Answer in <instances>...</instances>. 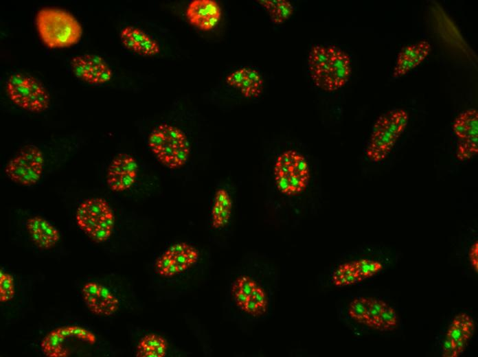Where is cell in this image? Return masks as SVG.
I'll list each match as a JSON object with an SVG mask.
<instances>
[{
    "label": "cell",
    "instance_id": "cell-1",
    "mask_svg": "<svg viewBox=\"0 0 478 357\" xmlns=\"http://www.w3.org/2000/svg\"><path fill=\"white\" fill-rule=\"evenodd\" d=\"M264 170V185L274 207L298 208L310 203L317 189V168L302 151L280 150Z\"/></svg>",
    "mask_w": 478,
    "mask_h": 357
},
{
    "label": "cell",
    "instance_id": "cell-2",
    "mask_svg": "<svg viewBox=\"0 0 478 357\" xmlns=\"http://www.w3.org/2000/svg\"><path fill=\"white\" fill-rule=\"evenodd\" d=\"M309 76L320 89L332 92L343 87L351 75L350 56L334 45H316L308 57Z\"/></svg>",
    "mask_w": 478,
    "mask_h": 357
},
{
    "label": "cell",
    "instance_id": "cell-3",
    "mask_svg": "<svg viewBox=\"0 0 478 357\" xmlns=\"http://www.w3.org/2000/svg\"><path fill=\"white\" fill-rule=\"evenodd\" d=\"M35 25L42 43L50 49L70 47L82 38L80 22L70 12L56 7H43L35 16Z\"/></svg>",
    "mask_w": 478,
    "mask_h": 357
},
{
    "label": "cell",
    "instance_id": "cell-4",
    "mask_svg": "<svg viewBox=\"0 0 478 357\" xmlns=\"http://www.w3.org/2000/svg\"><path fill=\"white\" fill-rule=\"evenodd\" d=\"M148 145L157 160L170 170L183 168L191 152L185 133L167 123L160 124L152 129L148 135Z\"/></svg>",
    "mask_w": 478,
    "mask_h": 357
},
{
    "label": "cell",
    "instance_id": "cell-5",
    "mask_svg": "<svg viewBox=\"0 0 478 357\" xmlns=\"http://www.w3.org/2000/svg\"><path fill=\"white\" fill-rule=\"evenodd\" d=\"M409 122V114L402 108H394L380 115L373 125L365 149L367 158L379 163L390 154Z\"/></svg>",
    "mask_w": 478,
    "mask_h": 357
},
{
    "label": "cell",
    "instance_id": "cell-6",
    "mask_svg": "<svg viewBox=\"0 0 478 357\" xmlns=\"http://www.w3.org/2000/svg\"><path fill=\"white\" fill-rule=\"evenodd\" d=\"M79 228L92 240L102 243L111 237L115 216L109 203L100 197L89 198L82 201L76 212Z\"/></svg>",
    "mask_w": 478,
    "mask_h": 357
},
{
    "label": "cell",
    "instance_id": "cell-7",
    "mask_svg": "<svg viewBox=\"0 0 478 357\" xmlns=\"http://www.w3.org/2000/svg\"><path fill=\"white\" fill-rule=\"evenodd\" d=\"M5 89L12 102L25 111L39 113L49 107L51 98L47 89L29 74H10L5 81Z\"/></svg>",
    "mask_w": 478,
    "mask_h": 357
},
{
    "label": "cell",
    "instance_id": "cell-8",
    "mask_svg": "<svg viewBox=\"0 0 478 357\" xmlns=\"http://www.w3.org/2000/svg\"><path fill=\"white\" fill-rule=\"evenodd\" d=\"M230 295L235 306L244 314L260 318L269 311L271 299L266 289L248 275H240L230 286Z\"/></svg>",
    "mask_w": 478,
    "mask_h": 357
},
{
    "label": "cell",
    "instance_id": "cell-9",
    "mask_svg": "<svg viewBox=\"0 0 478 357\" xmlns=\"http://www.w3.org/2000/svg\"><path fill=\"white\" fill-rule=\"evenodd\" d=\"M45 167L44 154L34 144L23 147L5 167L6 176L22 186H32L41 179Z\"/></svg>",
    "mask_w": 478,
    "mask_h": 357
},
{
    "label": "cell",
    "instance_id": "cell-10",
    "mask_svg": "<svg viewBox=\"0 0 478 357\" xmlns=\"http://www.w3.org/2000/svg\"><path fill=\"white\" fill-rule=\"evenodd\" d=\"M199 257L200 252L196 246L186 242H178L157 258L155 271L164 277L176 276L193 266Z\"/></svg>",
    "mask_w": 478,
    "mask_h": 357
},
{
    "label": "cell",
    "instance_id": "cell-11",
    "mask_svg": "<svg viewBox=\"0 0 478 357\" xmlns=\"http://www.w3.org/2000/svg\"><path fill=\"white\" fill-rule=\"evenodd\" d=\"M95 336L89 330L78 325L62 326L50 331L41 342L43 353L49 357H65L70 354L71 343L95 342Z\"/></svg>",
    "mask_w": 478,
    "mask_h": 357
},
{
    "label": "cell",
    "instance_id": "cell-12",
    "mask_svg": "<svg viewBox=\"0 0 478 357\" xmlns=\"http://www.w3.org/2000/svg\"><path fill=\"white\" fill-rule=\"evenodd\" d=\"M458 143L456 157L460 161L470 160L478 152V111L474 108L460 113L453 124Z\"/></svg>",
    "mask_w": 478,
    "mask_h": 357
},
{
    "label": "cell",
    "instance_id": "cell-13",
    "mask_svg": "<svg viewBox=\"0 0 478 357\" xmlns=\"http://www.w3.org/2000/svg\"><path fill=\"white\" fill-rule=\"evenodd\" d=\"M70 68L76 78L91 85L104 84L113 77V71L106 60L93 54L87 53L72 57Z\"/></svg>",
    "mask_w": 478,
    "mask_h": 357
},
{
    "label": "cell",
    "instance_id": "cell-14",
    "mask_svg": "<svg viewBox=\"0 0 478 357\" xmlns=\"http://www.w3.org/2000/svg\"><path fill=\"white\" fill-rule=\"evenodd\" d=\"M139 165L130 154H117L110 163L106 171V183L113 192H122L131 188L136 182Z\"/></svg>",
    "mask_w": 478,
    "mask_h": 357
},
{
    "label": "cell",
    "instance_id": "cell-15",
    "mask_svg": "<svg viewBox=\"0 0 478 357\" xmlns=\"http://www.w3.org/2000/svg\"><path fill=\"white\" fill-rule=\"evenodd\" d=\"M82 294L87 308L95 314L110 316L119 309L118 298L99 283H87L82 289Z\"/></svg>",
    "mask_w": 478,
    "mask_h": 357
},
{
    "label": "cell",
    "instance_id": "cell-16",
    "mask_svg": "<svg viewBox=\"0 0 478 357\" xmlns=\"http://www.w3.org/2000/svg\"><path fill=\"white\" fill-rule=\"evenodd\" d=\"M189 23L196 28L207 32L214 29L221 19V10L214 0H192L185 10Z\"/></svg>",
    "mask_w": 478,
    "mask_h": 357
},
{
    "label": "cell",
    "instance_id": "cell-17",
    "mask_svg": "<svg viewBox=\"0 0 478 357\" xmlns=\"http://www.w3.org/2000/svg\"><path fill=\"white\" fill-rule=\"evenodd\" d=\"M120 38L124 47L137 54L152 56L159 53L158 43L144 30L126 25L120 32Z\"/></svg>",
    "mask_w": 478,
    "mask_h": 357
},
{
    "label": "cell",
    "instance_id": "cell-18",
    "mask_svg": "<svg viewBox=\"0 0 478 357\" xmlns=\"http://www.w3.org/2000/svg\"><path fill=\"white\" fill-rule=\"evenodd\" d=\"M227 84L238 90L245 97L255 98L263 90V79L255 69L249 67L239 68L226 78Z\"/></svg>",
    "mask_w": 478,
    "mask_h": 357
},
{
    "label": "cell",
    "instance_id": "cell-19",
    "mask_svg": "<svg viewBox=\"0 0 478 357\" xmlns=\"http://www.w3.org/2000/svg\"><path fill=\"white\" fill-rule=\"evenodd\" d=\"M430 43L421 41L403 47L398 53L394 67V78H400L416 68L428 56Z\"/></svg>",
    "mask_w": 478,
    "mask_h": 357
},
{
    "label": "cell",
    "instance_id": "cell-20",
    "mask_svg": "<svg viewBox=\"0 0 478 357\" xmlns=\"http://www.w3.org/2000/svg\"><path fill=\"white\" fill-rule=\"evenodd\" d=\"M35 245L41 249H50L60 240L58 230L47 220L41 216L30 218L25 224Z\"/></svg>",
    "mask_w": 478,
    "mask_h": 357
},
{
    "label": "cell",
    "instance_id": "cell-21",
    "mask_svg": "<svg viewBox=\"0 0 478 357\" xmlns=\"http://www.w3.org/2000/svg\"><path fill=\"white\" fill-rule=\"evenodd\" d=\"M233 208L231 192L225 187H218L214 193L210 211L212 227L217 230L226 228L231 222Z\"/></svg>",
    "mask_w": 478,
    "mask_h": 357
},
{
    "label": "cell",
    "instance_id": "cell-22",
    "mask_svg": "<svg viewBox=\"0 0 478 357\" xmlns=\"http://www.w3.org/2000/svg\"><path fill=\"white\" fill-rule=\"evenodd\" d=\"M474 329L473 321L466 314H459L453 320L446 337L453 342L458 356L464 352L467 341L473 334Z\"/></svg>",
    "mask_w": 478,
    "mask_h": 357
},
{
    "label": "cell",
    "instance_id": "cell-23",
    "mask_svg": "<svg viewBox=\"0 0 478 357\" xmlns=\"http://www.w3.org/2000/svg\"><path fill=\"white\" fill-rule=\"evenodd\" d=\"M168 344L166 339L157 334L144 336L137 345V357H165Z\"/></svg>",
    "mask_w": 478,
    "mask_h": 357
},
{
    "label": "cell",
    "instance_id": "cell-24",
    "mask_svg": "<svg viewBox=\"0 0 478 357\" xmlns=\"http://www.w3.org/2000/svg\"><path fill=\"white\" fill-rule=\"evenodd\" d=\"M258 2L264 8L272 23L276 25L287 21L294 11L293 5L286 0H260Z\"/></svg>",
    "mask_w": 478,
    "mask_h": 357
},
{
    "label": "cell",
    "instance_id": "cell-25",
    "mask_svg": "<svg viewBox=\"0 0 478 357\" xmlns=\"http://www.w3.org/2000/svg\"><path fill=\"white\" fill-rule=\"evenodd\" d=\"M350 262L358 283L373 277L383 268L380 262L369 259H359Z\"/></svg>",
    "mask_w": 478,
    "mask_h": 357
},
{
    "label": "cell",
    "instance_id": "cell-26",
    "mask_svg": "<svg viewBox=\"0 0 478 357\" xmlns=\"http://www.w3.org/2000/svg\"><path fill=\"white\" fill-rule=\"evenodd\" d=\"M387 305L382 300L369 298V304L363 324L369 327L378 330L380 314Z\"/></svg>",
    "mask_w": 478,
    "mask_h": 357
},
{
    "label": "cell",
    "instance_id": "cell-27",
    "mask_svg": "<svg viewBox=\"0 0 478 357\" xmlns=\"http://www.w3.org/2000/svg\"><path fill=\"white\" fill-rule=\"evenodd\" d=\"M369 304V298L364 297H356L350 303L348 314L355 321L364 323Z\"/></svg>",
    "mask_w": 478,
    "mask_h": 357
},
{
    "label": "cell",
    "instance_id": "cell-28",
    "mask_svg": "<svg viewBox=\"0 0 478 357\" xmlns=\"http://www.w3.org/2000/svg\"><path fill=\"white\" fill-rule=\"evenodd\" d=\"M15 295L13 277L9 273L1 269L0 272V301L6 302L11 300Z\"/></svg>",
    "mask_w": 478,
    "mask_h": 357
},
{
    "label": "cell",
    "instance_id": "cell-29",
    "mask_svg": "<svg viewBox=\"0 0 478 357\" xmlns=\"http://www.w3.org/2000/svg\"><path fill=\"white\" fill-rule=\"evenodd\" d=\"M398 318L394 309L388 305L383 310L378 330L380 331L392 330L397 325Z\"/></svg>",
    "mask_w": 478,
    "mask_h": 357
},
{
    "label": "cell",
    "instance_id": "cell-30",
    "mask_svg": "<svg viewBox=\"0 0 478 357\" xmlns=\"http://www.w3.org/2000/svg\"><path fill=\"white\" fill-rule=\"evenodd\" d=\"M444 357H457L459 356L455 346L453 342L448 337H446L444 346H443V355Z\"/></svg>",
    "mask_w": 478,
    "mask_h": 357
},
{
    "label": "cell",
    "instance_id": "cell-31",
    "mask_svg": "<svg viewBox=\"0 0 478 357\" xmlns=\"http://www.w3.org/2000/svg\"><path fill=\"white\" fill-rule=\"evenodd\" d=\"M469 260L475 270L478 271V242L476 241L470 246L469 251Z\"/></svg>",
    "mask_w": 478,
    "mask_h": 357
}]
</instances>
